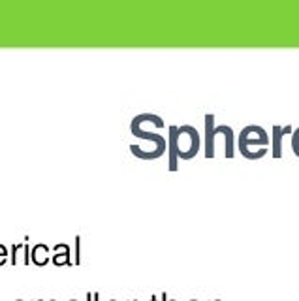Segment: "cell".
I'll return each mask as SVG.
<instances>
[{"instance_id": "5", "label": "cell", "mask_w": 299, "mask_h": 301, "mask_svg": "<svg viewBox=\"0 0 299 301\" xmlns=\"http://www.w3.org/2000/svg\"><path fill=\"white\" fill-rule=\"evenodd\" d=\"M214 115L213 113H207L205 115V138H203V150H205V156L207 158H213L214 156Z\"/></svg>"}, {"instance_id": "13", "label": "cell", "mask_w": 299, "mask_h": 301, "mask_svg": "<svg viewBox=\"0 0 299 301\" xmlns=\"http://www.w3.org/2000/svg\"><path fill=\"white\" fill-rule=\"evenodd\" d=\"M23 247H25V243H21V245H11V264L13 266L17 264V250Z\"/></svg>"}, {"instance_id": "12", "label": "cell", "mask_w": 299, "mask_h": 301, "mask_svg": "<svg viewBox=\"0 0 299 301\" xmlns=\"http://www.w3.org/2000/svg\"><path fill=\"white\" fill-rule=\"evenodd\" d=\"M81 237L77 236L75 237V260H74V264H79L81 262Z\"/></svg>"}, {"instance_id": "14", "label": "cell", "mask_w": 299, "mask_h": 301, "mask_svg": "<svg viewBox=\"0 0 299 301\" xmlns=\"http://www.w3.org/2000/svg\"><path fill=\"white\" fill-rule=\"evenodd\" d=\"M6 256H8V250H6L4 245H0V266L6 262Z\"/></svg>"}, {"instance_id": "11", "label": "cell", "mask_w": 299, "mask_h": 301, "mask_svg": "<svg viewBox=\"0 0 299 301\" xmlns=\"http://www.w3.org/2000/svg\"><path fill=\"white\" fill-rule=\"evenodd\" d=\"M292 150L296 152V156H299V126L292 132Z\"/></svg>"}, {"instance_id": "19", "label": "cell", "mask_w": 299, "mask_h": 301, "mask_svg": "<svg viewBox=\"0 0 299 301\" xmlns=\"http://www.w3.org/2000/svg\"><path fill=\"white\" fill-rule=\"evenodd\" d=\"M130 301H138V300H130Z\"/></svg>"}, {"instance_id": "6", "label": "cell", "mask_w": 299, "mask_h": 301, "mask_svg": "<svg viewBox=\"0 0 299 301\" xmlns=\"http://www.w3.org/2000/svg\"><path fill=\"white\" fill-rule=\"evenodd\" d=\"M294 130H292V126H278V124H275L273 126V156L275 158H280L282 156V138L284 136H288V134H292Z\"/></svg>"}, {"instance_id": "22", "label": "cell", "mask_w": 299, "mask_h": 301, "mask_svg": "<svg viewBox=\"0 0 299 301\" xmlns=\"http://www.w3.org/2000/svg\"><path fill=\"white\" fill-rule=\"evenodd\" d=\"M111 301H115V300H111Z\"/></svg>"}, {"instance_id": "20", "label": "cell", "mask_w": 299, "mask_h": 301, "mask_svg": "<svg viewBox=\"0 0 299 301\" xmlns=\"http://www.w3.org/2000/svg\"><path fill=\"white\" fill-rule=\"evenodd\" d=\"M192 301H198V300H192Z\"/></svg>"}, {"instance_id": "1", "label": "cell", "mask_w": 299, "mask_h": 301, "mask_svg": "<svg viewBox=\"0 0 299 301\" xmlns=\"http://www.w3.org/2000/svg\"><path fill=\"white\" fill-rule=\"evenodd\" d=\"M269 134L258 124H248L239 132V141L237 147L239 152L248 158V160H258L267 154V145H269Z\"/></svg>"}, {"instance_id": "4", "label": "cell", "mask_w": 299, "mask_h": 301, "mask_svg": "<svg viewBox=\"0 0 299 301\" xmlns=\"http://www.w3.org/2000/svg\"><path fill=\"white\" fill-rule=\"evenodd\" d=\"M177 136H179V126L170 124L168 126V156H170V172L179 170V154H177Z\"/></svg>"}, {"instance_id": "10", "label": "cell", "mask_w": 299, "mask_h": 301, "mask_svg": "<svg viewBox=\"0 0 299 301\" xmlns=\"http://www.w3.org/2000/svg\"><path fill=\"white\" fill-rule=\"evenodd\" d=\"M134 120H138V122H150V124H154L156 128L166 126L164 119H162L160 115H156V113H139V115L134 117Z\"/></svg>"}, {"instance_id": "15", "label": "cell", "mask_w": 299, "mask_h": 301, "mask_svg": "<svg viewBox=\"0 0 299 301\" xmlns=\"http://www.w3.org/2000/svg\"><path fill=\"white\" fill-rule=\"evenodd\" d=\"M25 264H29L30 262V248H29V243H25Z\"/></svg>"}, {"instance_id": "18", "label": "cell", "mask_w": 299, "mask_h": 301, "mask_svg": "<svg viewBox=\"0 0 299 301\" xmlns=\"http://www.w3.org/2000/svg\"><path fill=\"white\" fill-rule=\"evenodd\" d=\"M150 301H158V296H150Z\"/></svg>"}, {"instance_id": "9", "label": "cell", "mask_w": 299, "mask_h": 301, "mask_svg": "<svg viewBox=\"0 0 299 301\" xmlns=\"http://www.w3.org/2000/svg\"><path fill=\"white\" fill-rule=\"evenodd\" d=\"M47 252H49V248H47V245H36V247L32 248V252H30V260H32L36 266H45L47 264Z\"/></svg>"}, {"instance_id": "23", "label": "cell", "mask_w": 299, "mask_h": 301, "mask_svg": "<svg viewBox=\"0 0 299 301\" xmlns=\"http://www.w3.org/2000/svg\"><path fill=\"white\" fill-rule=\"evenodd\" d=\"M72 301H75V300H72Z\"/></svg>"}, {"instance_id": "24", "label": "cell", "mask_w": 299, "mask_h": 301, "mask_svg": "<svg viewBox=\"0 0 299 301\" xmlns=\"http://www.w3.org/2000/svg\"><path fill=\"white\" fill-rule=\"evenodd\" d=\"M53 301H55V300H53Z\"/></svg>"}, {"instance_id": "16", "label": "cell", "mask_w": 299, "mask_h": 301, "mask_svg": "<svg viewBox=\"0 0 299 301\" xmlns=\"http://www.w3.org/2000/svg\"><path fill=\"white\" fill-rule=\"evenodd\" d=\"M160 300H162V301H177V300H170V298H168V294H166V292H164V294H162V296H160Z\"/></svg>"}, {"instance_id": "3", "label": "cell", "mask_w": 299, "mask_h": 301, "mask_svg": "<svg viewBox=\"0 0 299 301\" xmlns=\"http://www.w3.org/2000/svg\"><path fill=\"white\" fill-rule=\"evenodd\" d=\"M130 130H132V134H136L139 138H145V140H150L154 143V149H156V154H158V158H160L162 154L168 150V140L160 136V134H156V132H147V130L143 128L141 124H136V122H130Z\"/></svg>"}, {"instance_id": "8", "label": "cell", "mask_w": 299, "mask_h": 301, "mask_svg": "<svg viewBox=\"0 0 299 301\" xmlns=\"http://www.w3.org/2000/svg\"><path fill=\"white\" fill-rule=\"evenodd\" d=\"M55 256H53V264L55 266H62V264H72V260H70V247L64 245V243H60V245H55Z\"/></svg>"}, {"instance_id": "7", "label": "cell", "mask_w": 299, "mask_h": 301, "mask_svg": "<svg viewBox=\"0 0 299 301\" xmlns=\"http://www.w3.org/2000/svg\"><path fill=\"white\" fill-rule=\"evenodd\" d=\"M216 134H224V140H226V158H234V143H235V138H234V128L228 126V124H218L214 128Z\"/></svg>"}, {"instance_id": "17", "label": "cell", "mask_w": 299, "mask_h": 301, "mask_svg": "<svg viewBox=\"0 0 299 301\" xmlns=\"http://www.w3.org/2000/svg\"><path fill=\"white\" fill-rule=\"evenodd\" d=\"M92 301H100V294H98V292L96 294H92Z\"/></svg>"}, {"instance_id": "21", "label": "cell", "mask_w": 299, "mask_h": 301, "mask_svg": "<svg viewBox=\"0 0 299 301\" xmlns=\"http://www.w3.org/2000/svg\"><path fill=\"white\" fill-rule=\"evenodd\" d=\"M17 301H21V300H17Z\"/></svg>"}, {"instance_id": "2", "label": "cell", "mask_w": 299, "mask_h": 301, "mask_svg": "<svg viewBox=\"0 0 299 301\" xmlns=\"http://www.w3.org/2000/svg\"><path fill=\"white\" fill-rule=\"evenodd\" d=\"M202 147V138L200 132L192 124H181L179 126V136H177V154L179 160H190L198 154Z\"/></svg>"}]
</instances>
